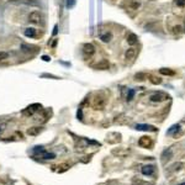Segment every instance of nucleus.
<instances>
[{"mask_svg":"<svg viewBox=\"0 0 185 185\" xmlns=\"http://www.w3.org/2000/svg\"><path fill=\"white\" fill-rule=\"evenodd\" d=\"M92 108L95 110H103L105 106V99L101 95H96L94 99H92Z\"/></svg>","mask_w":185,"mask_h":185,"instance_id":"1","label":"nucleus"},{"mask_svg":"<svg viewBox=\"0 0 185 185\" xmlns=\"http://www.w3.org/2000/svg\"><path fill=\"white\" fill-rule=\"evenodd\" d=\"M42 20H43V16L40 11H32L29 15V21L35 25H38L40 22H42Z\"/></svg>","mask_w":185,"mask_h":185,"instance_id":"2","label":"nucleus"},{"mask_svg":"<svg viewBox=\"0 0 185 185\" xmlns=\"http://www.w3.org/2000/svg\"><path fill=\"white\" fill-rule=\"evenodd\" d=\"M106 142L110 143V145H115V143L121 142V133L117 132H110L108 136H106Z\"/></svg>","mask_w":185,"mask_h":185,"instance_id":"3","label":"nucleus"},{"mask_svg":"<svg viewBox=\"0 0 185 185\" xmlns=\"http://www.w3.org/2000/svg\"><path fill=\"white\" fill-rule=\"evenodd\" d=\"M138 146L142 147V148H151L152 146H153V141H152L151 137L143 136L138 140Z\"/></svg>","mask_w":185,"mask_h":185,"instance_id":"4","label":"nucleus"},{"mask_svg":"<svg viewBox=\"0 0 185 185\" xmlns=\"http://www.w3.org/2000/svg\"><path fill=\"white\" fill-rule=\"evenodd\" d=\"M149 99H151L152 103H160V101L168 100V99H169V95L164 94V92H157V94H153V95H152Z\"/></svg>","mask_w":185,"mask_h":185,"instance_id":"5","label":"nucleus"},{"mask_svg":"<svg viewBox=\"0 0 185 185\" xmlns=\"http://www.w3.org/2000/svg\"><path fill=\"white\" fill-rule=\"evenodd\" d=\"M111 153L116 157H126L130 154V149H126V148H115V149L111 151Z\"/></svg>","mask_w":185,"mask_h":185,"instance_id":"6","label":"nucleus"},{"mask_svg":"<svg viewBox=\"0 0 185 185\" xmlns=\"http://www.w3.org/2000/svg\"><path fill=\"white\" fill-rule=\"evenodd\" d=\"M160 158H162V163H165L166 160L172 159L173 158V149H172V148H166L165 151H163Z\"/></svg>","mask_w":185,"mask_h":185,"instance_id":"7","label":"nucleus"},{"mask_svg":"<svg viewBox=\"0 0 185 185\" xmlns=\"http://www.w3.org/2000/svg\"><path fill=\"white\" fill-rule=\"evenodd\" d=\"M156 172V166L154 165H145L142 168V174L147 175V177H152Z\"/></svg>","mask_w":185,"mask_h":185,"instance_id":"8","label":"nucleus"},{"mask_svg":"<svg viewBox=\"0 0 185 185\" xmlns=\"http://www.w3.org/2000/svg\"><path fill=\"white\" fill-rule=\"evenodd\" d=\"M136 130L138 131H152V132H157L158 130H157L154 126H151V125H136Z\"/></svg>","mask_w":185,"mask_h":185,"instance_id":"9","label":"nucleus"},{"mask_svg":"<svg viewBox=\"0 0 185 185\" xmlns=\"http://www.w3.org/2000/svg\"><path fill=\"white\" fill-rule=\"evenodd\" d=\"M83 52H84L85 56H92L95 53V47L92 46L91 43H85L84 45V47H83Z\"/></svg>","mask_w":185,"mask_h":185,"instance_id":"10","label":"nucleus"},{"mask_svg":"<svg viewBox=\"0 0 185 185\" xmlns=\"http://www.w3.org/2000/svg\"><path fill=\"white\" fill-rule=\"evenodd\" d=\"M137 54V49L136 48H128L126 52H125V59H127V61H131L136 57Z\"/></svg>","mask_w":185,"mask_h":185,"instance_id":"11","label":"nucleus"},{"mask_svg":"<svg viewBox=\"0 0 185 185\" xmlns=\"http://www.w3.org/2000/svg\"><path fill=\"white\" fill-rule=\"evenodd\" d=\"M183 168V163H180V162H177V163H174L172 166H169V169H168V172H166V174H172V173H177L179 172L180 169Z\"/></svg>","mask_w":185,"mask_h":185,"instance_id":"12","label":"nucleus"},{"mask_svg":"<svg viewBox=\"0 0 185 185\" xmlns=\"http://www.w3.org/2000/svg\"><path fill=\"white\" fill-rule=\"evenodd\" d=\"M110 67V64L108 61H105V59H103L101 62H99L98 64H94L92 66V68H95V69H100V71H105V69H109Z\"/></svg>","mask_w":185,"mask_h":185,"instance_id":"13","label":"nucleus"},{"mask_svg":"<svg viewBox=\"0 0 185 185\" xmlns=\"http://www.w3.org/2000/svg\"><path fill=\"white\" fill-rule=\"evenodd\" d=\"M42 132V127H30L27 130V135L30 136H37Z\"/></svg>","mask_w":185,"mask_h":185,"instance_id":"14","label":"nucleus"},{"mask_svg":"<svg viewBox=\"0 0 185 185\" xmlns=\"http://www.w3.org/2000/svg\"><path fill=\"white\" fill-rule=\"evenodd\" d=\"M128 8L131 10H138L141 8V0H131L128 3Z\"/></svg>","mask_w":185,"mask_h":185,"instance_id":"15","label":"nucleus"},{"mask_svg":"<svg viewBox=\"0 0 185 185\" xmlns=\"http://www.w3.org/2000/svg\"><path fill=\"white\" fill-rule=\"evenodd\" d=\"M37 106H40V105L38 104H35V105L29 106V108H26V110H24V112H22V114L26 115V116H30V115H32L37 110V109H35V108H37Z\"/></svg>","mask_w":185,"mask_h":185,"instance_id":"16","label":"nucleus"},{"mask_svg":"<svg viewBox=\"0 0 185 185\" xmlns=\"http://www.w3.org/2000/svg\"><path fill=\"white\" fill-rule=\"evenodd\" d=\"M127 42H128V45H131V46L136 45V43L138 42V37H137V35H135V34H130V35L127 36Z\"/></svg>","mask_w":185,"mask_h":185,"instance_id":"17","label":"nucleus"},{"mask_svg":"<svg viewBox=\"0 0 185 185\" xmlns=\"http://www.w3.org/2000/svg\"><path fill=\"white\" fill-rule=\"evenodd\" d=\"M41 158L42 159H54L56 158V154L54 153H49V152H46V151H43L41 154H38Z\"/></svg>","mask_w":185,"mask_h":185,"instance_id":"18","label":"nucleus"},{"mask_svg":"<svg viewBox=\"0 0 185 185\" xmlns=\"http://www.w3.org/2000/svg\"><path fill=\"white\" fill-rule=\"evenodd\" d=\"M159 73L163 74V75H175V72L169 68H162V69H159Z\"/></svg>","mask_w":185,"mask_h":185,"instance_id":"19","label":"nucleus"},{"mask_svg":"<svg viewBox=\"0 0 185 185\" xmlns=\"http://www.w3.org/2000/svg\"><path fill=\"white\" fill-rule=\"evenodd\" d=\"M148 74L147 73H137L136 75H135V79L136 80H140V82H142V80H146V79H148Z\"/></svg>","mask_w":185,"mask_h":185,"instance_id":"20","label":"nucleus"},{"mask_svg":"<svg viewBox=\"0 0 185 185\" xmlns=\"http://www.w3.org/2000/svg\"><path fill=\"white\" fill-rule=\"evenodd\" d=\"M24 34H25V36H27V37H35V36H36V30L32 29V27H29V29L25 30Z\"/></svg>","mask_w":185,"mask_h":185,"instance_id":"21","label":"nucleus"},{"mask_svg":"<svg viewBox=\"0 0 185 185\" xmlns=\"http://www.w3.org/2000/svg\"><path fill=\"white\" fill-rule=\"evenodd\" d=\"M111 38H112V36H111L110 32H108V34H104L100 36V40L103 41V42H110Z\"/></svg>","mask_w":185,"mask_h":185,"instance_id":"22","label":"nucleus"},{"mask_svg":"<svg viewBox=\"0 0 185 185\" xmlns=\"http://www.w3.org/2000/svg\"><path fill=\"white\" fill-rule=\"evenodd\" d=\"M180 130V125H173L172 127L168 130V132H166V135H174V132H177Z\"/></svg>","mask_w":185,"mask_h":185,"instance_id":"23","label":"nucleus"},{"mask_svg":"<svg viewBox=\"0 0 185 185\" xmlns=\"http://www.w3.org/2000/svg\"><path fill=\"white\" fill-rule=\"evenodd\" d=\"M149 78H151V83L152 84H154V85H158V84H160L162 83V79L160 78H158V77H154V75H149Z\"/></svg>","mask_w":185,"mask_h":185,"instance_id":"24","label":"nucleus"},{"mask_svg":"<svg viewBox=\"0 0 185 185\" xmlns=\"http://www.w3.org/2000/svg\"><path fill=\"white\" fill-rule=\"evenodd\" d=\"M69 168H71V165L63 163V164H61V165H58V172H59V173H63V172H66V170H68Z\"/></svg>","mask_w":185,"mask_h":185,"instance_id":"25","label":"nucleus"},{"mask_svg":"<svg viewBox=\"0 0 185 185\" xmlns=\"http://www.w3.org/2000/svg\"><path fill=\"white\" fill-rule=\"evenodd\" d=\"M133 96H135V90H133V89H130L128 92H127L126 100H127V101H131V100L133 99Z\"/></svg>","mask_w":185,"mask_h":185,"instance_id":"26","label":"nucleus"},{"mask_svg":"<svg viewBox=\"0 0 185 185\" xmlns=\"http://www.w3.org/2000/svg\"><path fill=\"white\" fill-rule=\"evenodd\" d=\"M182 26H180V25H177V26H174L173 27V34L174 35H177V34H182Z\"/></svg>","mask_w":185,"mask_h":185,"instance_id":"27","label":"nucleus"},{"mask_svg":"<svg viewBox=\"0 0 185 185\" xmlns=\"http://www.w3.org/2000/svg\"><path fill=\"white\" fill-rule=\"evenodd\" d=\"M133 184H137V185H152V184H148V183H145V182H142V180L140 179H133Z\"/></svg>","mask_w":185,"mask_h":185,"instance_id":"28","label":"nucleus"},{"mask_svg":"<svg viewBox=\"0 0 185 185\" xmlns=\"http://www.w3.org/2000/svg\"><path fill=\"white\" fill-rule=\"evenodd\" d=\"M9 54L6 52H0V61H5V59H8Z\"/></svg>","mask_w":185,"mask_h":185,"instance_id":"29","label":"nucleus"},{"mask_svg":"<svg viewBox=\"0 0 185 185\" xmlns=\"http://www.w3.org/2000/svg\"><path fill=\"white\" fill-rule=\"evenodd\" d=\"M175 4L178 6H185V0H175Z\"/></svg>","mask_w":185,"mask_h":185,"instance_id":"30","label":"nucleus"},{"mask_svg":"<svg viewBox=\"0 0 185 185\" xmlns=\"http://www.w3.org/2000/svg\"><path fill=\"white\" fill-rule=\"evenodd\" d=\"M42 77H43V78H46V77H47V78H53V79H59L58 77L52 75V74H42Z\"/></svg>","mask_w":185,"mask_h":185,"instance_id":"31","label":"nucleus"},{"mask_svg":"<svg viewBox=\"0 0 185 185\" xmlns=\"http://www.w3.org/2000/svg\"><path fill=\"white\" fill-rule=\"evenodd\" d=\"M42 59H43L45 62H49V61H51V58H49V57H47V56H43Z\"/></svg>","mask_w":185,"mask_h":185,"instance_id":"32","label":"nucleus"},{"mask_svg":"<svg viewBox=\"0 0 185 185\" xmlns=\"http://www.w3.org/2000/svg\"><path fill=\"white\" fill-rule=\"evenodd\" d=\"M56 34H57V26L54 27V31H53V35H56Z\"/></svg>","mask_w":185,"mask_h":185,"instance_id":"33","label":"nucleus"},{"mask_svg":"<svg viewBox=\"0 0 185 185\" xmlns=\"http://www.w3.org/2000/svg\"><path fill=\"white\" fill-rule=\"evenodd\" d=\"M178 185H185V182H182V183H179Z\"/></svg>","mask_w":185,"mask_h":185,"instance_id":"34","label":"nucleus"},{"mask_svg":"<svg viewBox=\"0 0 185 185\" xmlns=\"http://www.w3.org/2000/svg\"><path fill=\"white\" fill-rule=\"evenodd\" d=\"M10 1H17V0H10Z\"/></svg>","mask_w":185,"mask_h":185,"instance_id":"35","label":"nucleus"},{"mask_svg":"<svg viewBox=\"0 0 185 185\" xmlns=\"http://www.w3.org/2000/svg\"><path fill=\"white\" fill-rule=\"evenodd\" d=\"M0 131H1V128H0Z\"/></svg>","mask_w":185,"mask_h":185,"instance_id":"36","label":"nucleus"}]
</instances>
